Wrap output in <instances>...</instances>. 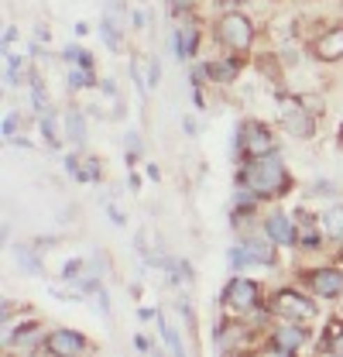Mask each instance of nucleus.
I'll return each mask as SVG.
<instances>
[{"label": "nucleus", "instance_id": "obj_9", "mask_svg": "<svg viewBox=\"0 0 343 357\" xmlns=\"http://www.w3.org/2000/svg\"><path fill=\"white\" fill-rule=\"evenodd\" d=\"M299 278H302V285H305L316 299H330V303L343 299V265L302 268Z\"/></svg>", "mask_w": 343, "mask_h": 357}, {"label": "nucleus", "instance_id": "obj_5", "mask_svg": "<svg viewBox=\"0 0 343 357\" xmlns=\"http://www.w3.org/2000/svg\"><path fill=\"white\" fill-rule=\"evenodd\" d=\"M278 151V134L271 124H264V121H244L241 124V131H237V155H241V162L244 158H264V155H275Z\"/></svg>", "mask_w": 343, "mask_h": 357}, {"label": "nucleus", "instance_id": "obj_29", "mask_svg": "<svg viewBox=\"0 0 343 357\" xmlns=\"http://www.w3.org/2000/svg\"><path fill=\"white\" fill-rule=\"evenodd\" d=\"M66 176L83 182V158L79 155H66Z\"/></svg>", "mask_w": 343, "mask_h": 357}, {"label": "nucleus", "instance_id": "obj_41", "mask_svg": "<svg viewBox=\"0 0 343 357\" xmlns=\"http://www.w3.org/2000/svg\"><path fill=\"white\" fill-rule=\"evenodd\" d=\"M73 31L83 38V35H89V24H86V21H76V28H73Z\"/></svg>", "mask_w": 343, "mask_h": 357}, {"label": "nucleus", "instance_id": "obj_43", "mask_svg": "<svg viewBox=\"0 0 343 357\" xmlns=\"http://www.w3.org/2000/svg\"><path fill=\"white\" fill-rule=\"evenodd\" d=\"M340 251H343V248H340Z\"/></svg>", "mask_w": 343, "mask_h": 357}, {"label": "nucleus", "instance_id": "obj_1", "mask_svg": "<svg viewBox=\"0 0 343 357\" xmlns=\"http://www.w3.org/2000/svg\"><path fill=\"white\" fill-rule=\"evenodd\" d=\"M237 185L251 189L257 199H282L292 192V172L289 165L282 162V155H264V158H244L241 162V172H237Z\"/></svg>", "mask_w": 343, "mask_h": 357}, {"label": "nucleus", "instance_id": "obj_12", "mask_svg": "<svg viewBox=\"0 0 343 357\" xmlns=\"http://www.w3.org/2000/svg\"><path fill=\"white\" fill-rule=\"evenodd\" d=\"M309 52L316 62H343V24H326L309 42Z\"/></svg>", "mask_w": 343, "mask_h": 357}, {"label": "nucleus", "instance_id": "obj_13", "mask_svg": "<svg viewBox=\"0 0 343 357\" xmlns=\"http://www.w3.org/2000/svg\"><path fill=\"white\" fill-rule=\"evenodd\" d=\"M261 230H264L278 248H296V244H299V223H296V217H289V213H282V210L268 213L264 223H261Z\"/></svg>", "mask_w": 343, "mask_h": 357}, {"label": "nucleus", "instance_id": "obj_19", "mask_svg": "<svg viewBox=\"0 0 343 357\" xmlns=\"http://www.w3.org/2000/svg\"><path fill=\"white\" fill-rule=\"evenodd\" d=\"M158 337H162V344L169 347L175 357L185 354V344H182V337H178V330H175V323H172L165 312H158Z\"/></svg>", "mask_w": 343, "mask_h": 357}, {"label": "nucleus", "instance_id": "obj_42", "mask_svg": "<svg viewBox=\"0 0 343 357\" xmlns=\"http://www.w3.org/2000/svg\"><path fill=\"white\" fill-rule=\"evenodd\" d=\"M137 319H158V312L155 310H137Z\"/></svg>", "mask_w": 343, "mask_h": 357}, {"label": "nucleus", "instance_id": "obj_32", "mask_svg": "<svg viewBox=\"0 0 343 357\" xmlns=\"http://www.w3.org/2000/svg\"><path fill=\"white\" fill-rule=\"evenodd\" d=\"M17 124H21L17 110H7V117H3V141H10V137L17 134Z\"/></svg>", "mask_w": 343, "mask_h": 357}, {"label": "nucleus", "instance_id": "obj_20", "mask_svg": "<svg viewBox=\"0 0 343 357\" xmlns=\"http://www.w3.org/2000/svg\"><path fill=\"white\" fill-rule=\"evenodd\" d=\"M3 59H7V73H3V83L10 89L21 86V76H24V55L14 52V48H3Z\"/></svg>", "mask_w": 343, "mask_h": 357}, {"label": "nucleus", "instance_id": "obj_28", "mask_svg": "<svg viewBox=\"0 0 343 357\" xmlns=\"http://www.w3.org/2000/svg\"><path fill=\"white\" fill-rule=\"evenodd\" d=\"M79 271H86V261H83V258H73V261H66V268H62V282H76V278H79Z\"/></svg>", "mask_w": 343, "mask_h": 357}, {"label": "nucleus", "instance_id": "obj_36", "mask_svg": "<svg viewBox=\"0 0 343 357\" xmlns=\"http://www.w3.org/2000/svg\"><path fill=\"white\" fill-rule=\"evenodd\" d=\"M134 351H141V354H151L155 347H151V340H148L144 333H134Z\"/></svg>", "mask_w": 343, "mask_h": 357}, {"label": "nucleus", "instance_id": "obj_31", "mask_svg": "<svg viewBox=\"0 0 343 357\" xmlns=\"http://www.w3.org/2000/svg\"><path fill=\"white\" fill-rule=\"evenodd\" d=\"M100 178H103L100 162H96V158H86L83 162V182H100Z\"/></svg>", "mask_w": 343, "mask_h": 357}, {"label": "nucleus", "instance_id": "obj_18", "mask_svg": "<svg viewBox=\"0 0 343 357\" xmlns=\"http://www.w3.org/2000/svg\"><path fill=\"white\" fill-rule=\"evenodd\" d=\"M323 234H326V241H333V244H343V203H333L323 217Z\"/></svg>", "mask_w": 343, "mask_h": 357}, {"label": "nucleus", "instance_id": "obj_7", "mask_svg": "<svg viewBox=\"0 0 343 357\" xmlns=\"http://www.w3.org/2000/svg\"><path fill=\"white\" fill-rule=\"evenodd\" d=\"M223 306L237 316H251V312L264 310V299H261V282L254 278H244V275H234L227 285H223Z\"/></svg>", "mask_w": 343, "mask_h": 357}, {"label": "nucleus", "instance_id": "obj_15", "mask_svg": "<svg viewBox=\"0 0 343 357\" xmlns=\"http://www.w3.org/2000/svg\"><path fill=\"white\" fill-rule=\"evenodd\" d=\"M296 223H299V251H323V244H326V234H323V223L319 217L312 213V210H305L302 206L299 213H296Z\"/></svg>", "mask_w": 343, "mask_h": 357}, {"label": "nucleus", "instance_id": "obj_35", "mask_svg": "<svg viewBox=\"0 0 343 357\" xmlns=\"http://www.w3.org/2000/svg\"><path fill=\"white\" fill-rule=\"evenodd\" d=\"M130 24H134V31H148V14L144 10H134L130 14Z\"/></svg>", "mask_w": 343, "mask_h": 357}, {"label": "nucleus", "instance_id": "obj_33", "mask_svg": "<svg viewBox=\"0 0 343 357\" xmlns=\"http://www.w3.org/2000/svg\"><path fill=\"white\" fill-rule=\"evenodd\" d=\"M178 312H182L185 326H189V330H196V316H192V306H189V299H178Z\"/></svg>", "mask_w": 343, "mask_h": 357}, {"label": "nucleus", "instance_id": "obj_2", "mask_svg": "<svg viewBox=\"0 0 343 357\" xmlns=\"http://www.w3.org/2000/svg\"><path fill=\"white\" fill-rule=\"evenodd\" d=\"M213 38L230 55H247L257 42V21L247 10H220L213 21Z\"/></svg>", "mask_w": 343, "mask_h": 357}, {"label": "nucleus", "instance_id": "obj_27", "mask_svg": "<svg viewBox=\"0 0 343 357\" xmlns=\"http://www.w3.org/2000/svg\"><path fill=\"white\" fill-rule=\"evenodd\" d=\"M83 55H86V48H83V45H66L59 59H62L66 66H79V62H83Z\"/></svg>", "mask_w": 343, "mask_h": 357}, {"label": "nucleus", "instance_id": "obj_22", "mask_svg": "<svg viewBox=\"0 0 343 357\" xmlns=\"http://www.w3.org/2000/svg\"><path fill=\"white\" fill-rule=\"evenodd\" d=\"M100 38H103V45H107L110 52H121V45H124V38H121V28H117V17H114L110 10L100 17Z\"/></svg>", "mask_w": 343, "mask_h": 357}, {"label": "nucleus", "instance_id": "obj_23", "mask_svg": "<svg viewBox=\"0 0 343 357\" xmlns=\"http://www.w3.org/2000/svg\"><path fill=\"white\" fill-rule=\"evenodd\" d=\"M100 86V79H96V73L93 69H86V66H69V89H93Z\"/></svg>", "mask_w": 343, "mask_h": 357}, {"label": "nucleus", "instance_id": "obj_6", "mask_svg": "<svg viewBox=\"0 0 343 357\" xmlns=\"http://www.w3.org/2000/svg\"><path fill=\"white\" fill-rule=\"evenodd\" d=\"M316 114L305 107L302 96H282V107H278V124L282 131L292 134L296 141H312L316 137Z\"/></svg>", "mask_w": 343, "mask_h": 357}, {"label": "nucleus", "instance_id": "obj_34", "mask_svg": "<svg viewBox=\"0 0 343 357\" xmlns=\"http://www.w3.org/2000/svg\"><path fill=\"white\" fill-rule=\"evenodd\" d=\"M158 83H162V66H158V62L151 59V66H148V86L155 89Z\"/></svg>", "mask_w": 343, "mask_h": 357}, {"label": "nucleus", "instance_id": "obj_8", "mask_svg": "<svg viewBox=\"0 0 343 357\" xmlns=\"http://www.w3.org/2000/svg\"><path fill=\"white\" fill-rule=\"evenodd\" d=\"M309 340H312V330H309V323H296V319H282L278 326H271L268 330V340H264V351H271V354H299L309 347Z\"/></svg>", "mask_w": 343, "mask_h": 357}, {"label": "nucleus", "instance_id": "obj_39", "mask_svg": "<svg viewBox=\"0 0 343 357\" xmlns=\"http://www.w3.org/2000/svg\"><path fill=\"white\" fill-rule=\"evenodd\" d=\"M14 42H17V28H7V35H3V48H10Z\"/></svg>", "mask_w": 343, "mask_h": 357}, {"label": "nucleus", "instance_id": "obj_24", "mask_svg": "<svg viewBox=\"0 0 343 357\" xmlns=\"http://www.w3.org/2000/svg\"><path fill=\"white\" fill-rule=\"evenodd\" d=\"M38 128H42V134H45V144H48L52 151H59V148H62V134H59V124H55V110H48V114L38 117Z\"/></svg>", "mask_w": 343, "mask_h": 357}, {"label": "nucleus", "instance_id": "obj_10", "mask_svg": "<svg viewBox=\"0 0 343 357\" xmlns=\"http://www.w3.org/2000/svg\"><path fill=\"white\" fill-rule=\"evenodd\" d=\"M86 351H96L93 340H86L79 330H69V326L48 330L45 347H42V354H59V357H76V354H86Z\"/></svg>", "mask_w": 343, "mask_h": 357}, {"label": "nucleus", "instance_id": "obj_30", "mask_svg": "<svg viewBox=\"0 0 343 357\" xmlns=\"http://www.w3.org/2000/svg\"><path fill=\"white\" fill-rule=\"evenodd\" d=\"M124 144H128V162H137V158H141V151H144V144H141V134L130 131Z\"/></svg>", "mask_w": 343, "mask_h": 357}, {"label": "nucleus", "instance_id": "obj_37", "mask_svg": "<svg viewBox=\"0 0 343 357\" xmlns=\"http://www.w3.org/2000/svg\"><path fill=\"white\" fill-rule=\"evenodd\" d=\"M333 192H337L333 182H316V185H312V196H333Z\"/></svg>", "mask_w": 343, "mask_h": 357}, {"label": "nucleus", "instance_id": "obj_16", "mask_svg": "<svg viewBox=\"0 0 343 357\" xmlns=\"http://www.w3.org/2000/svg\"><path fill=\"white\" fill-rule=\"evenodd\" d=\"M206 69H210V83L234 86V83H237V76H241V69H244V62H241L237 55H223V59H210V62H206Z\"/></svg>", "mask_w": 343, "mask_h": 357}, {"label": "nucleus", "instance_id": "obj_38", "mask_svg": "<svg viewBox=\"0 0 343 357\" xmlns=\"http://www.w3.org/2000/svg\"><path fill=\"white\" fill-rule=\"evenodd\" d=\"M107 217H110V220L117 223V227H124V223H128V220H124V213H121L117 206H107Z\"/></svg>", "mask_w": 343, "mask_h": 357}, {"label": "nucleus", "instance_id": "obj_17", "mask_svg": "<svg viewBox=\"0 0 343 357\" xmlns=\"http://www.w3.org/2000/svg\"><path fill=\"white\" fill-rule=\"evenodd\" d=\"M62 128H66V137L76 144V148H86V114L79 107H69L66 110V117H62Z\"/></svg>", "mask_w": 343, "mask_h": 357}, {"label": "nucleus", "instance_id": "obj_40", "mask_svg": "<svg viewBox=\"0 0 343 357\" xmlns=\"http://www.w3.org/2000/svg\"><path fill=\"white\" fill-rule=\"evenodd\" d=\"M182 128H185V134H196V131H199V128H196V121H192V117H185V121H182Z\"/></svg>", "mask_w": 343, "mask_h": 357}, {"label": "nucleus", "instance_id": "obj_21", "mask_svg": "<svg viewBox=\"0 0 343 357\" xmlns=\"http://www.w3.org/2000/svg\"><path fill=\"white\" fill-rule=\"evenodd\" d=\"M28 86H31V110H35L38 117L48 114V110H52V103H48V93H45L42 76H38L35 69H28Z\"/></svg>", "mask_w": 343, "mask_h": 357}, {"label": "nucleus", "instance_id": "obj_25", "mask_svg": "<svg viewBox=\"0 0 343 357\" xmlns=\"http://www.w3.org/2000/svg\"><path fill=\"white\" fill-rule=\"evenodd\" d=\"M14 258H17V265L24 268L28 275H42V261L28 251V244H14Z\"/></svg>", "mask_w": 343, "mask_h": 357}, {"label": "nucleus", "instance_id": "obj_14", "mask_svg": "<svg viewBox=\"0 0 343 357\" xmlns=\"http://www.w3.org/2000/svg\"><path fill=\"white\" fill-rule=\"evenodd\" d=\"M172 55L178 59V62H189V59H196V52H199V24L196 21H182V24H175L172 28Z\"/></svg>", "mask_w": 343, "mask_h": 357}, {"label": "nucleus", "instance_id": "obj_4", "mask_svg": "<svg viewBox=\"0 0 343 357\" xmlns=\"http://www.w3.org/2000/svg\"><path fill=\"white\" fill-rule=\"evenodd\" d=\"M268 316L278 319H296V323H312L319 316V306L312 303V296H305L299 289H275L264 303Z\"/></svg>", "mask_w": 343, "mask_h": 357}, {"label": "nucleus", "instance_id": "obj_11", "mask_svg": "<svg viewBox=\"0 0 343 357\" xmlns=\"http://www.w3.org/2000/svg\"><path fill=\"white\" fill-rule=\"evenodd\" d=\"M45 337H48V330H42L38 319H24V323H17V326H7L3 344L14 347V351H38V354H42Z\"/></svg>", "mask_w": 343, "mask_h": 357}, {"label": "nucleus", "instance_id": "obj_3", "mask_svg": "<svg viewBox=\"0 0 343 357\" xmlns=\"http://www.w3.org/2000/svg\"><path fill=\"white\" fill-rule=\"evenodd\" d=\"M278 265V244L268 234H247L230 248V268L244 271V268H275Z\"/></svg>", "mask_w": 343, "mask_h": 357}, {"label": "nucleus", "instance_id": "obj_26", "mask_svg": "<svg viewBox=\"0 0 343 357\" xmlns=\"http://www.w3.org/2000/svg\"><path fill=\"white\" fill-rule=\"evenodd\" d=\"M199 3H203V0H169V10L175 17H185V14H196Z\"/></svg>", "mask_w": 343, "mask_h": 357}]
</instances>
